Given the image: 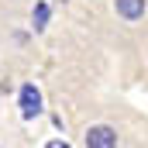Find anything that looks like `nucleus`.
<instances>
[{
  "label": "nucleus",
  "instance_id": "4",
  "mask_svg": "<svg viewBox=\"0 0 148 148\" xmlns=\"http://www.w3.org/2000/svg\"><path fill=\"white\" fill-rule=\"evenodd\" d=\"M31 21H35V31H41V28L48 24V3H38L35 14H31Z\"/></svg>",
  "mask_w": 148,
  "mask_h": 148
},
{
  "label": "nucleus",
  "instance_id": "1",
  "mask_svg": "<svg viewBox=\"0 0 148 148\" xmlns=\"http://www.w3.org/2000/svg\"><path fill=\"white\" fill-rule=\"evenodd\" d=\"M17 107H21V117H24V121H31V117H38V114H41V93H38L35 83H24V86H21Z\"/></svg>",
  "mask_w": 148,
  "mask_h": 148
},
{
  "label": "nucleus",
  "instance_id": "2",
  "mask_svg": "<svg viewBox=\"0 0 148 148\" xmlns=\"http://www.w3.org/2000/svg\"><path fill=\"white\" fill-rule=\"evenodd\" d=\"M86 145L90 148H114L117 145V131L107 127V124H97V127L86 131Z\"/></svg>",
  "mask_w": 148,
  "mask_h": 148
},
{
  "label": "nucleus",
  "instance_id": "3",
  "mask_svg": "<svg viewBox=\"0 0 148 148\" xmlns=\"http://www.w3.org/2000/svg\"><path fill=\"white\" fill-rule=\"evenodd\" d=\"M114 10L124 21H138V17H145V0H114Z\"/></svg>",
  "mask_w": 148,
  "mask_h": 148
}]
</instances>
